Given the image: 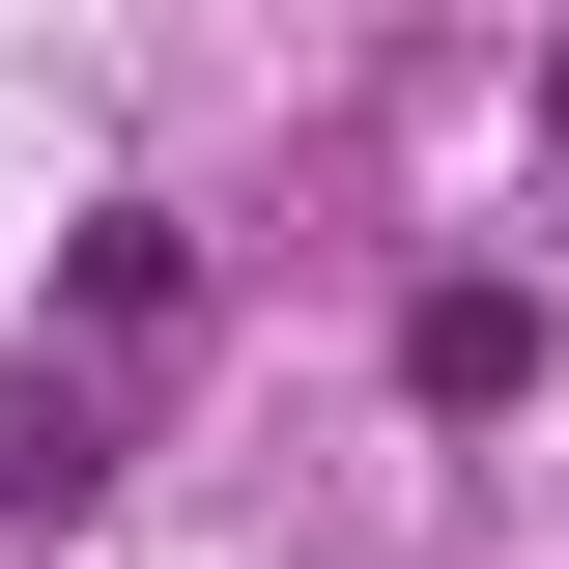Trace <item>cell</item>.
Wrapping results in <instances>:
<instances>
[]
</instances>
